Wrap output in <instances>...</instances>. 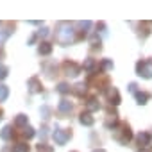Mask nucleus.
Returning a JSON list of instances; mask_svg holds the SVG:
<instances>
[{"label":"nucleus","mask_w":152,"mask_h":152,"mask_svg":"<svg viewBox=\"0 0 152 152\" xmlns=\"http://www.w3.org/2000/svg\"><path fill=\"white\" fill-rule=\"evenodd\" d=\"M29 90H31L32 93H38V91L41 90V86H39V83H38V79H36V77L29 79Z\"/></svg>","instance_id":"7"},{"label":"nucleus","mask_w":152,"mask_h":152,"mask_svg":"<svg viewBox=\"0 0 152 152\" xmlns=\"http://www.w3.org/2000/svg\"><path fill=\"white\" fill-rule=\"evenodd\" d=\"M11 152H29V145L27 143H16V145H13Z\"/></svg>","instance_id":"9"},{"label":"nucleus","mask_w":152,"mask_h":152,"mask_svg":"<svg viewBox=\"0 0 152 152\" xmlns=\"http://www.w3.org/2000/svg\"><path fill=\"white\" fill-rule=\"evenodd\" d=\"M102 66H104V68H106V70H109V68H113V63H111V61H107V59H106V61H102Z\"/></svg>","instance_id":"22"},{"label":"nucleus","mask_w":152,"mask_h":152,"mask_svg":"<svg viewBox=\"0 0 152 152\" xmlns=\"http://www.w3.org/2000/svg\"><path fill=\"white\" fill-rule=\"evenodd\" d=\"M138 143H140L141 147L150 145V134H148V132H141V134H138Z\"/></svg>","instance_id":"6"},{"label":"nucleus","mask_w":152,"mask_h":152,"mask_svg":"<svg viewBox=\"0 0 152 152\" xmlns=\"http://www.w3.org/2000/svg\"><path fill=\"white\" fill-rule=\"evenodd\" d=\"M57 91H59V93H68V91H70V86H68L66 83H59V84H57Z\"/></svg>","instance_id":"17"},{"label":"nucleus","mask_w":152,"mask_h":152,"mask_svg":"<svg viewBox=\"0 0 152 152\" xmlns=\"http://www.w3.org/2000/svg\"><path fill=\"white\" fill-rule=\"evenodd\" d=\"M38 50H39V54H41V56H48V54L52 52V45H50L48 41H41V43H39V47H38Z\"/></svg>","instance_id":"5"},{"label":"nucleus","mask_w":152,"mask_h":152,"mask_svg":"<svg viewBox=\"0 0 152 152\" xmlns=\"http://www.w3.org/2000/svg\"><path fill=\"white\" fill-rule=\"evenodd\" d=\"M11 134H13V127H11V125H6V127L2 129V132H0L2 140H9V138H11Z\"/></svg>","instance_id":"10"},{"label":"nucleus","mask_w":152,"mask_h":152,"mask_svg":"<svg viewBox=\"0 0 152 152\" xmlns=\"http://www.w3.org/2000/svg\"><path fill=\"white\" fill-rule=\"evenodd\" d=\"M150 97H148V93H141V91H138L136 93V100H138V104H147V100H148Z\"/></svg>","instance_id":"11"},{"label":"nucleus","mask_w":152,"mask_h":152,"mask_svg":"<svg viewBox=\"0 0 152 152\" xmlns=\"http://www.w3.org/2000/svg\"><path fill=\"white\" fill-rule=\"evenodd\" d=\"M70 109H72V104H70L68 100H61V102H59V111H61V113H68Z\"/></svg>","instance_id":"12"},{"label":"nucleus","mask_w":152,"mask_h":152,"mask_svg":"<svg viewBox=\"0 0 152 152\" xmlns=\"http://www.w3.org/2000/svg\"><path fill=\"white\" fill-rule=\"evenodd\" d=\"M64 70H66V75H72V77L79 75V72H81V68L75 63H64Z\"/></svg>","instance_id":"4"},{"label":"nucleus","mask_w":152,"mask_h":152,"mask_svg":"<svg viewBox=\"0 0 152 152\" xmlns=\"http://www.w3.org/2000/svg\"><path fill=\"white\" fill-rule=\"evenodd\" d=\"M86 91V86L84 84H77V86H75V93H77V95H83Z\"/></svg>","instance_id":"20"},{"label":"nucleus","mask_w":152,"mask_h":152,"mask_svg":"<svg viewBox=\"0 0 152 152\" xmlns=\"http://www.w3.org/2000/svg\"><path fill=\"white\" fill-rule=\"evenodd\" d=\"M0 120H2V113H0Z\"/></svg>","instance_id":"26"},{"label":"nucleus","mask_w":152,"mask_h":152,"mask_svg":"<svg viewBox=\"0 0 152 152\" xmlns=\"http://www.w3.org/2000/svg\"><path fill=\"white\" fill-rule=\"evenodd\" d=\"M7 73H9V68L4 66V64H0V81H4L7 77Z\"/></svg>","instance_id":"16"},{"label":"nucleus","mask_w":152,"mask_h":152,"mask_svg":"<svg viewBox=\"0 0 152 152\" xmlns=\"http://www.w3.org/2000/svg\"><path fill=\"white\" fill-rule=\"evenodd\" d=\"M52 136H54V140H56V143H57V145H64V143L70 140V132H68V131H64V129H56Z\"/></svg>","instance_id":"3"},{"label":"nucleus","mask_w":152,"mask_h":152,"mask_svg":"<svg viewBox=\"0 0 152 152\" xmlns=\"http://www.w3.org/2000/svg\"><path fill=\"white\" fill-rule=\"evenodd\" d=\"M95 66H97V63H95V59H86V61H84V68H86V70H90V72H93V70H95Z\"/></svg>","instance_id":"14"},{"label":"nucleus","mask_w":152,"mask_h":152,"mask_svg":"<svg viewBox=\"0 0 152 152\" xmlns=\"http://www.w3.org/2000/svg\"><path fill=\"white\" fill-rule=\"evenodd\" d=\"M7 95H9V88H7V86H4V84H0V102L6 100V99H7Z\"/></svg>","instance_id":"13"},{"label":"nucleus","mask_w":152,"mask_h":152,"mask_svg":"<svg viewBox=\"0 0 152 152\" xmlns=\"http://www.w3.org/2000/svg\"><path fill=\"white\" fill-rule=\"evenodd\" d=\"M23 134H25L27 138H32V136H34L36 132H34V129H32V127H25V131H23Z\"/></svg>","instance_id":"21"},{"label":"nucleus","mask_w":152,"mask_h":152,"mask_svg":"<svg viewBox=\"0 0 152 152\" xmlns=\"http://www.w3.org/2000/svg\"><path fill=\"white\" fill-rule=\"evenodd\" d=\"M79 120H81V124H83V125H93V122H95V120H93V116H91L90 113H83Z\"/></svg>","instance_id":"8"},{"label":"nucleus","mask_w":152,"mask_h":152,"mask_svg":"<svg viewBox=\"0 0 152 152\" xmlns=\"http://www.w3.org/2000/svg\"><path fill=\"white\" fill-rule=\"evenodd\" d=\"M39 34H43V36H47V34H48V29H43V31H39Z\"/></svg>","instance_id":"24"},{"label":"nucleus","mask_w":152,"mask_h":152,"mask_svg":"<svg viewBox=\"0 0 152 152\" xmlns=\"http://www.w3.org/2000/svg\"><path fill=\"white\" fill-rule=\"evenodd\" d=\"M88 109H90V111H97V109H99L97 99H90V100H88Z\"/></svg>","instance_id":"15"},{"label":"nucleus","mask_w":152,"mask_h":152,"mask_svg":"<svg viewBox=\"0 0 152 152\" xmlns=\"http://www.w3.org/2000/svg\"><path fill=\"white\" fill-rule=\"evenodd\" d=\"M90 25H91V23H90V22H81V27H84V29H88V27H90Z\"/></svg>","instance_id":"23"},{"label":"nucleus","mask_w":152,"mask_h":152,"mask_svg":"<svg viewBox=\"0 0 152 152\" xmlns=\"http://www.w3.org/2000/svg\"><path fill=\"white\" fill-rule=\"evenodd\" d=\"M9 38V32L7 31H0V47H2V43Z\"/></svg>","instance_id":"19"},{"label":"nucleus","mask_w":152,"mask_h":152,"mask_svg":"<svg viewBox=\"0 0 152 152\" xmlns=\"http://www.w3.org/2000/svg\"><path fill=\"white\" fill-rule=\"evenodd\" d=\"M93 152H106L104 148H97V150H93Z\"/></svg>","instance_id":"25"},{"label":"nucleus","mask_w":152,"mask_h":152,"mask_svg":"<svg viewBox=\"0 0 152 152\" xmlns=\"http://www.w3.org/2000/svg\"><path fill=\"white\" fill-rule=\"evenodd\" d=\"M15 122H16V125H27V116L25 115H18Z\"/></svg>","instance_id":"18"},{"label":"nucleus","mask_w":152,"mask_h":152,"mask_svg":"<svg viewBox=\"0 0 152 152\" xmlns=\"http://www.w3.org/2000/svg\"><path fill=\"white\" fill-rule=\"evenodd\" d=\"M57 39H59L63 45H68V43L73 39V29H72V25L63 23V25L59 27V31H57Z\"/></svg>","instance_id":"1"},{"label":"nucleus","mask_w":152,"mask_h":152,"mask_svg":"<svg viewBox=\"0 0 152 152\" xmlns=\"http://www.w3.org/2000/svg\"><path fill=\"white\" fill-rule=\"evenodd\" d=\"M136 70H138V75L145 79H152V61H141L136 64Z\"/></svg>","instance_id":"2"}]
</instances>
